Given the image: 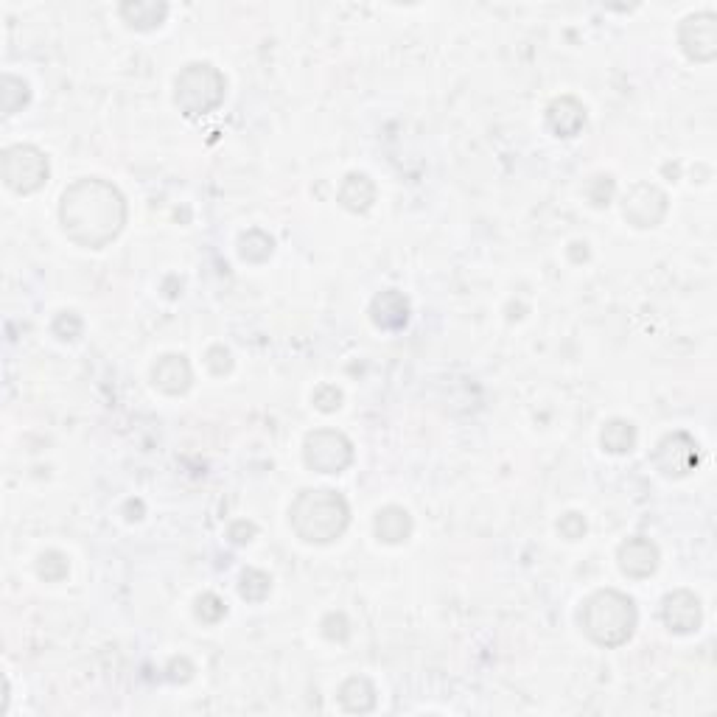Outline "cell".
<instances>
[{
  "label": "cell",
  "instance_id": "cell-25",
  "mask_svg": "<svg viewBox=\"0 0 717 717\" xmlns=\"http://www.w3.org/2000/svg\"><path fill=\"white\" fill-rule=\"evenodd\" d=\"M227 614V605L216 597V594H202L197 600V617L202 619V622H208V625H213V622H219V619L225 617Z\"/></svg>",
  "mask_w": 717,
  "mask_h": 717
},
{
  "label": "cell",
  "instance_id": "cell-10",
  "mask_svg": "<svg viewBox=\"0 0 717 717\" xmlns=\"http://www.w3.org/2000/svg\"><path fill=\"white\" fill-rule=\"evenodd\" d=\"M661 619L673 633H695L701 628L703 619L701 600L687 589L673 591L661 603Z\"/></svg>",
  "mask_w": 717,
  "mask_h": 717
},
{
  "label": "cell",
  "instance_id": "cell-12",
  "mask_svg": "<svg viewBox=\"0 0 717 717\" xmlns=\"http://www.w3.org/2000/svg\"><path fill=\"white\" fill-rule=\"evenodd\" d=\"M152 384H155L160 393L166 395L188 393L191 384H194L191 362L185 359L183 353H166V356H160L157 365L152 367Z\"/></svg>",
  "mask_w": 717,
  "mask_h": 717
},
{
  "label": "cell",
  "instance_id": "cell-14",
  "mask_svg": "<svg viewBox=\"0 0 717 717\" xmlns=\"http://www.w3.org/2000/svg\"><path fill=\"white\" fill-rule=\"evenodd\" d=\"M547 127L558 138H575L586 127V107L575 96H561L547 107Z\"/></svg>",
  "mask_w": 717,
  "mask_h": 717
},
{
  "label": "cell",
  "instance_id": "cell-6",
  "mask_svg": "<svg viewBox=\"0 0 717 717\" xmlns=\"http://www.w3.org/2000/svg\"><path fill=\"white\" fill-rule=\"evenodd\" d=\"M303 460L317 474H342L353 463V443L342 432L317 429L306 437Z\"/></svg>",
  "mask_w": 717,
  "mask_h": 717
},
{
  "label": "cell",
  "instance_id": "cell-8",
  "mask_svg": "<svg viewBox=\"0 0 717 717\" xmlns=\"http://www.w3.org/2000/svg\"><path fill=\"white\" fill-rule=\"evenodd\" d=\"M678 45L692 62H712L717 57V17L715 12H698L681 20Z\"/></svg>",
  "mask_w": 717,
  "mask_h": 717
},
{
  "label": "cell",
  "instance_id": "cell-4",
  "mask_svg": "<svg viewBox=\"0 0 717 717\" xmlns=\"http://www.w3.org/2000/svg\"><path fill=\"white\" fill-rule=\"evenodd\" d=\"M227 90L225 73L211 62H191L174 79V104L188 118H202L222 107Z\"/></svg>",
  "mask_w": 717,
  "mask_h": 717
},
{
  "label": "cell",
  "instance_id": "cell-7",
  "mask_svg": "<svg viewBox=\"0 0 717 717\" xmlns=\"http://www.w3.org/2000/svg\"><path fill=\"white\" fill-rule=\"evenodd\" d=\"M653 465L661 477L681 479L689 471H695L698 465V443L687 432H673V435L661 437L659 446L653 451Z\"/></svg>",
  "mask_w": 717,
  "mask_h": 717
},
{
  "label": "cell",
  "instance_id": "cell-5",
  "mask_svg": "<svg viewBox=\"0 0 717 717\" xmlns=\"http://www.w3.org/2000/svg\"><path fill=\"white\" fill-rule=\"evenodd\" d=\"M0 174H3V183L9 191H15L20 197L40 191L48 183V157L31 146V143H17L9 146L3 157H0Z\"/></svg>",
  "mask_w": 717,
  "mask_h": 717
},
{
  "label": "cell",
  "instance_id": "cell-15",
  "mask_svg": "<svg viewBox=\"0 0 717 717\" xmlns=\"http://www.w3.org/2000/svg\"><path fill=\"white\" fill-rule=\"evenodd\" d=\"M118 15L124 17V23H127L129 29L155 31L166 23L169 6L157 3V0H127V3H121Z\"/></svg>",
  "mask_w": 717,
  "mask_h": 717
},
{
  "label": "cell",
  "instance_id": "cell-30",
  "mask_svg": "<svg viewBox=\"0 0 717 717\" xmlns=\"http://www.w3.org/2000/svg\"><path fill=\"white\" fill-rule=\"evenodd\" d=\"M255 533H258V530H255V524H250V521H236V524L230 527V533L227 535H230V541H233V544H250Z\"/></svg>",
  "mask_w": 717,
  "mask_h": 717
},
{
  "label": "cell",
  "instance_id": "cell-18",
  "mask_svg": "<svg viewBox=\"0 0 717 717\" xmlns=\"http://www.w3.org/2000/svg\"><path fill=\"white\" fill-rule=\"evenodd\" d=\"M339 703L353 712V715H365L376 709V687L365 675H353L342 687H339Z\"/></svg>",
  "mask_w": 717,
  "mask_h": 717
},
{
  "label": "cell",
  "instance_id": "cell-11",
  "mask_svg": "<svg viewBox=\"0 0 717 717\" xmlns=\"http://www.w3.org/2000/svg\"><path fill=\"white\" fill-rule=\"evenodd\" d=\"M659 558V547L650 538H642V535L628 538L617 552L622 575L633 577V580H645V577L653 575L659 569Z\"/></svg>",
  "mask_w": 717,
  "mask_h": 717
},
{
  "label": "cell",
  "instance_id": "cell-28",
  "mask_svg": "<svg viewBox=\"0 0 717 717\" xmlns=\"http://www.w3.org/2000/svg\"><path fill=\"white\" fill-rule=\"evenodd\" d=\"M205 365L211 370L213 376H225L233 370V356L227 351L225 345H213L211 351H208V359H205Z\"/></svg>",
  "mask_w": 717,
  "mask_h": 717
},
{
  "label": "cell",
  "instance_id": "cell-29",
  "mask_svg": "<svg viewBox=\"0 0 717 717\" xmlns=\"http://www.w3.org/2000/svg\"><path fill=\"white\" fill-rule=\"evenodd\" d=\"M558 533H561L566 541H577V538L586 535V519H583L580 513H566V516H561V521H558Z\"/></svg>",
  "mask_w": 717,
  "mask_h": 717
},
{
  "label": "cell",
  "instance_id": "cell-16",
  "mask_svg": "<svg viewBox=\"0 0 717 717\" xmlns=\"http://www.w3.org/2000/svg\"><path fill=\"white\" fill-rule=\"evenodd\" d=\"M339 205L345 208V211L351 213H365L373 208V202H376V183L362 174V171H351L342 185H339Z\"/></svg>",
  "mask_w": 717,
  "mask_h": 717
},
{
  "label": "cell",
  "instance_id": "cell-26",
  "mask_svg": "<svg viewBox=\"0 0 717 717\" xmlns=\"http://www.w3.org/2000/svg\"><path fill=\"white\" fill-rule=\"evenodd\" d=\"M314 407L320 409V412H337L342 407V390H337L334 384H323V387H317L314 390Z\"/></svg>",
  "mask_w": 717,
  "mask_h": 717
},
{
  "label": "cell",
  "instance_id": "cell-23",
  "mask_svg": "<svg viewBox=\"0 0 717 717\" xmlns=\"http://www.w3.org/2000/svg\"><path fill=\"white\" fill-rule=\"evenodd\" d=\"M614 191H617V185H614V177H611V174H597L589 183V188H586V194H589L594 208H608L611 199H614Z\"/></svg>",
  "mask_w": 717,
  "mask_h": 717
},
{
  "label": "cell",
  "instance_id": "cell-9",
  "mask_svg": "<svg viewBox=\"0 0 717 717\" xmlns=\"http://www.w3.org/2000/svg\"><path fill=\"white\" fill-rule=\"evenodd\" d=\"M622 216L639 230L661 225V219L667 216V194L653 183L631 185V191L622 199Z\"/></svg>",
  "mask_w": 717,
  "mask_h": 717
},
{
  "label": "cell",
  "instance_id": "cell-22",
  "mask_svg": "<svg viewBox=\"0 0 717 717\" xmlns=\"http://www.w3.org/2000/svg\"><path fill=\"white\" fill-rule=\"evenodd\" d=\"M71 572V563L68 558L57 552V549H51V552H43L40 555V561H37V575L43 577L45 583H59V580H65Z\"/></svg>",
  "mask_w": 717,
  "mask_h": 717
},
{
  "label": "cell",
  "instance_id": "cell-1",
  "mask_svg": "<svg viewBox=\"0 0 717 717\" xmlns=\"http://www.w3.org/2000/svg\"><path fill=\"white\" fill-rule=\"evenodd\" d=\"M59 222L73 244L101 250L113 244L127 225V199L113 183L99 177L76 180L62 194Z\"/></svg>",
  "mask_w": 717,
  "mask_h": 717
},
{
  "label": "cell",
  "instance_id": "cell-24",
  "mask_svg": "<svg viewBox=\"0 0 717 717\" xmlns=\"http://www.w3.org/2000/svg\"><path fill=\"white\" fill-rule=\"evenodd\" d=\"M82 317L76 314V311H62L57 320H54V334H57L62 342H73V339L82 337Z\"/></svg>",
  "mask_w": 717,
  "mask_h": 717
},
{
  "label": "cell",
  "instance_id": "cell-3",
  "mask_svg": "<svg viewBox=\"0 0 717 717\" xmlns=\"http://www.w3.org/2000/svg\"><path fill=\"white\" fill-rule=\"evenodd\" d=\"M636 625H639V611L633 597L617 589L594 591L580 608V628L600 647L628 645Z\"/></svg>",
  "mask_w": 717,
  "mask_h": 717
},
{
  "label": "cell",
  "instance_id": "cell-19",
  "mask_svg": "<svg viewBox=\"0 0 717 717\" xmlns=\"http://www.w3.org/2000/svg\"><path fill=\"white\" fill-rule=\"evenodd\" d=\"M636 426L631 421H622V418H614L603 426L600 432V446L608 454H631L636 449Z\"/></svg>",
  "mask_w": 717,
  "mask_h": 717
},
{
  "label": "cell",
  "instance_id": "cell-17",
  "mask_svg": "<svg viewBox=\"0 0 717 717\" xmlns=\"http://www.w3.org/2000/svg\"><path fill=\"white\" fill-rule=\"evenodd\" d=\"M373 530H376V538H379L381 544H404V541H409L412 530H415V521H412V516L404 507L390 505L381 507L379 513H376Z\"/></svg>",
  "mask_w": 717,
  "mask_h": 717
},
{
  "label": "cell",
  "instance_id": "cell-27",
  "mask_svg": "<svg viewBox=\"0 0 717 717\" xmlns=\"http://www.w3.org/2000/svg\"><path fill=\"white\" fill-rule=\"evenodd\" d=\"M320 628H323L325 639H331V642H345L348 633H351V625H348L345 614H328Z\"/></svg>",
  "mask_w": 717,
  "mask_h": 717
},
{
  "label": "cell",
  "instance_id": "cell-2",
  "mask_svg": "<svg viewBox=\"0 0 717 717\" xmlns=\"http://www.w3.org/2000/svg\"><path fill=\"white\" fill-rule=\"evenodd\" d=\"M289 524L306 544H331L348 530L351 507L331 488H309L297 493L289 507Z\"/></svg>",
  "mask_w": 717,
  "mask_h": 717
},
{
  "label": "cell",
  "instance_id": "cell-13",
  "mask_svg": "<svg viewBox=\"0 0 717 717\" xmlns=\"http://www.w3.org/2000/svg\"><path fill=\"white\" fill-rule=\"evenodd\" d=\"M370 320L381 331H401L409 323V300L398 289H387L373 297L370 303Z\"/></svg>",
  "mask_w": 717,
  "mask_h": 717
},
{
  "label": "cell",
  "instance_id": "cell-21",
  "mask_svg": "<svg viewBox=\"0 0 717 717\" xmlns=\"http://www.w3.org/2000/svg\"><path fill=\"white\" fill-rule=\"evenodd\" d=\"M272 591V577L261 569H244L239 580V594L247 603H264Z\"/></svg>",
  "mask_w": 717,
  "mask_h": 717
},
{
  "label": "cell",
  "instance_id": "cell-20",
  "mask_svg": "<svg viewBox=\"0 0 717 717\" xmlns=\"http://www.w3.org/2000/svg\"><path fill=\"white\" fill-rule=\"evenodd\" d=\"M275 253V241L264 230H247L239 239V255L247 264H264Z\"/></svg>",
  "mask_w": 717,
  "mask_h": 717
}]
</instances>
